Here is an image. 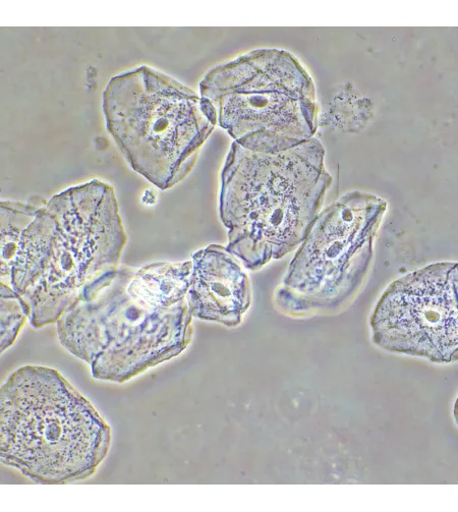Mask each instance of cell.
I'll return each mask as SVG.
<instances>
[{"instance_id":"6da1fadb","label":"cell","mask_w":458,"mask_h":512,"mask_svg":"<svg viewBox=\"0 0 458 512\" xmlns=\"http://www.w3.org/2000/svg\"><path fill=\"white\" fill-rule=\"evenodd\" d=\"M314 138L278 152L234 142L221 173L220 219L229 252L249 270L292 253L320 213L332 178Z\"/></svg>"},{"instance_id":"7a4b0ae2","label":"cell","mask_w":458,"mask_h":512,"mask_svg":"<svg viewBox=\"0 0 458 512\" xmlns=\"http://www.w3.org/2000/svg\"><path fill=\"white\" fill-rule=\"evenodd\" d=\"M111 430L59 371L26 366L0 392V459L35 483L92 477L107 458Z\"/></svg>"},{"instance_id":"3957f363","label":"cell","mask_w":458,"mask_h":512,"mask_svg":"<svg viewBox=\"0 0 458 512\" xmlns=\"http://www.w3.org/2000/svg\"><path fill=\"white\" fill-rule=\"evenodd\" d=\"M103 112L131 167L162 191L189 176L218 123L208 99L145 66L109 81Z\"/></svg>"},{"instance_id":"277c9868","label":"cell","mask_w":458,"mask_h":512,"mask_svg":"<svg viewBox=\"0 0 458 512\" xmlns=\"http://www.w3.org/2000/svg\"><path fill=\"white\" fill-rule=\"evenodd\" d=\"M200 93L214 106L219 126L253 151L290 149L318 131L315 84L289 51L257 49L218 66Z\"/></svg>"},{"instance_id":"5b68a950","label":"cell","mask_w":458,"mask_h":512,"mask_svg":"<svg viewBox=\"0 0 458 512\" xmlns=\"http://www.w3.org/2000/svg\"><path fill=\"white\" fill-rule=\"evenodd\" d=\"M133 269L122 266L89 302H80L56 323L63 347L86 362L95 379L124 383L181 355L194 335L187 300L152 308L128 290Z\"/></svg>"},{"instance_id":"8992f818","label":"cell","mask_w":458,"mask_h":512,"mask_svg":"<svg viewBox=\"0 0 458 512\" xmlns=\"http://www.w3.org/2000/svg\"><path fill=\"white\" fill-rule=\"evenodd\" d=\"M46 208L56 221L52 261L23 298L35 328L57 323L80 302H89L117 276L128 238L113 188L94 180L52 197Z\"/></svg>"},{"instance_id":"52a82bcc","label":"cell","mask_w":458,"mask_h":512,"mask_svg":"<svg viewBox=\"0 0 458 512\" xmlns=\"http://www.w3.org/2000/svg\"><path fill=\"white\" fill-rule=\"evenodd\" d=\"M386 210L385 200L355 191L319 213L277 292L279 307L305 314L345 303L368 274Z\"/></svg>"},{"instance_id":"ba28073f","label":"cell","mask_w":458,"mask_h":512,"mask_svg":"<svg viewBox=\"0 0 458 512\" xmlns=\"http://www.w3.org/2000/svg\"><path fill=\"white\" fill-rule=\"evenodd\" d=\"M457 275V263L441 262L392 282L371 317L374 344L436 364L456 362Z\"/></svg>"},{"instance_id":"9c48e42d","label":"cell","mask_w":458,"mask_h":512,"mask_svg":"<svg viewBox=\"0 0 458 512\" xmlns=\"http://www.w3.org/2000/svg\"><path fill=\"white\" fill-rule=\"evenodd\" d=\"M187 303L193 317L227 327L242 323L251 306V286L243 263L227 248L210 245L192 256Z\"/></svg>"},{"instance_id":"30bf717a","label":"cell","mask_w":458,"mask_h":512,"mask_svg":"<svg viewBox=\"0 0 458 512\" xmlns=\"http://www.w3.org/2000/svg\"><path fill=\"white\" fill-rule=\"evenodd\" d=\"M55 236V218L46 206L41 207L21 237L9 280V286L22 297L35 287L48 269Z\"/></svg>"},{"instance_id":"8fae6325","label":"cell","mask_w":458,"mask_h":512,"mask_svg":"<svg viewBox=\"0 0 458 512\" xmlns=\"http://www.w3.org/2000/svg\"><path fill=\"white\" fill-rule=\"evenodd\" d=\"M193 262H157L133 269L129 292L142 303L156 309L174 308L186 301L191 284Z\"/></svg>"},{"instance_id":"7c38bea8","label":"cell","mask_w":458,"mask_h":512,"mask_svg":"<svg viewBox=\"0 0 458 512\" xmlns=\"http://www.w3.org/2000/svg\"><path fill=\"white\" fill-rule=\"evenodd\" d=\"M2 207V277L10 280L21 237L41 207L4 201Z\"/></svg>"},{"instance_id":"4fadbf2b","label":"cell","mask_w":458,"mask_h":512,"mask_svg":"<svg viewBox=\"0 0 458 512\" xmlns=\"http://www.w3.org/2000/svg\"><path fill=\"white\" fill-rule=\"evenodd\" d=\"M30 315L31 309L25 299L2 282V353L16 343Z\"/></svg>"}]
</instances>
